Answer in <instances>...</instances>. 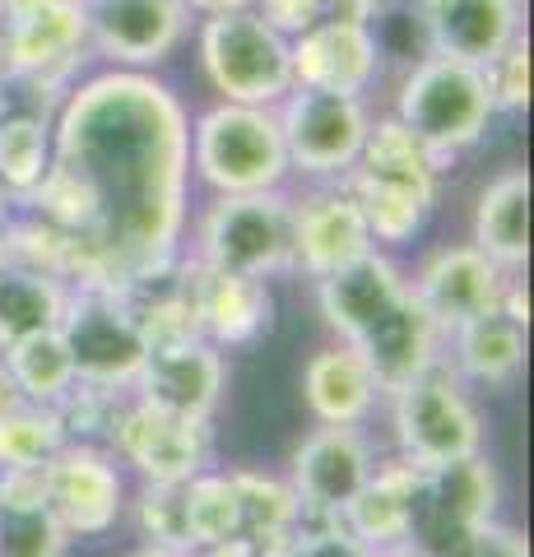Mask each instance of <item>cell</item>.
Returning a JSON list of instances; mask_svg holds the SVG:
<instances>
[{
  "mask_svg": "<svg viewBox=\"0 0 534 557\" xmlns=\"http://www.w3.org/2000/svg\"><path fill=\"white\" fill-rule=\"evenodd\" d=\"M61 163L94 196V228L79 237L84 284L131 288L167 270L186 186L177 98L145 75L94 79L61 116Z\"/></svg>",
  "mask_w": 534,
  "mask_h": 557,
  "instance_id": "1",
  "label": "cell"
},
{
  "mask_svg": "<svg viewBox=\"0 0 534 557\" xmlns=\"http://www.w3.org/2000/svg\"><path fill=\"white\" fill-rule=\"evenodd\" d=\"M321 311L349 339V354H358V362L372 372L376 391L395 395L405 381L437 362L433 317L413 298L400 270L376 251L321 278Z\"/></svg>",
  "mask_w": 534,
  "mask_h": 557,
  "instance_id": "2",
  "label": "cell"
},
{
  "mask_svg": "<svg viewBox=\"0 0 534 557\" xmlns=\"http://www.w3.org/2000/svg\"><path fill=\"white\" fill-rule=\"evenodd\" d=\"M497 112L493 89L484 65L456 61V57H427L423 65H413V75L400 89V126H409L433 153L464 149L484 135L488 116Z\"/></svg>",
  "mask_w": 534,
  "mask_h": 557,
  "instance_id": "3",
  "label": "cell"
},
{
  "mask_svg": "<svg viewBox=\"0 0 534 557\" xmlns=\"http://www.w3.org/2000/svg\"><path fill=\"white\" fill-rule=\"evenodd\" d=\"M196 168L223 196H261L288 172L280 116L265 108H214L196 131Z\"/></svg>",
  "mask_w": 534,
  "mask_h": 557,
  "instance_id": "4",
  "label": "cell"
},
{
  "mask_svg": "<svg viewBox=\"0 0 534 557\" xmlns=\"http://www.w3.org/2000/svg\"><path fill=\"white\" fill-rule=\"evenodd\" d=\"M200 57H204L214 89L228 102H243V108H270L293 84L288 38L274 33L251 10L214 14L200 33Z\"/></svg>",
  "mask_w": 534,
  "mask_h": 557,
  "instance_id": "5",
  "label": "cell"
},
{
  "mask_svg": "<svg viewBox=\"0 0 534 557\" xmlns=\"http://www.w3.org/2000/svg\"><path fill=\"white\" fill-rule=\"evenodd\" d=\"M61 339L71 348L75 376L94 386H126L145 368V339L135 325L126 298L116 288L84 284L71 302L61 307Z\"/></svg>",
  "mask_w": 534,
  "mask_h": 557,
  "instance_id": "6",
  "label": "cell"
},
{
  "mask_svg": "<svg viewBox=\"0 0 534 557\" xmlns=\"http://www.w3.org/2000/svg\"><path fill=\"white\" fill-rule=\"evenodd\" d=\"M395 432L413 469H442L479 456V413L437 362L395 391Z\"/></svg>",
  "mask_w": 534,
  "mask_h": 557,
  "instance_id": "7",
  "label": "cell"
},
{
  "mask_svg": "<svg viewBox=\"0 0 534 557\" xmlns=\"http://www.w3.org/2000/svg\"><path fill=\"white\" fill-rule=\"evenodd\" d=\"M293 256V209L274 190L223 196L204 219V260L219 274L265 278Z\"/></svg>",
  "mask_w": 534,
  "mask_h": 557,
  "instance_id": "8",
  "label": "cell"
},
{
  "mask_svg": "<svg viewBox=\"0 0 534 557\" xmlns=\"http://www.w3.org/2000/svg\"><path fill=\"white\" fill-rule=\"evenodd\" d=\"M368 112L358 94H321V89H298L288 98L280 116L284 153L288 163L302 172H339L363 153L368 139Z\"/></svg>",
  "mask_w": 534,
  "mask_h": 557,
  "instance_id": "9",
  "label": "cell"
},
{
  "mask_svg": "<svg viewBox=\"0 0 534 557\" xmlns=\"http://www.w3.org/2000/svg\"><path fill=\"white\" fill-rule=\"evenodd\" d=\"M84 33H89L84 0H5L0 61L14 75L51 79L75 65Z\"/></svg>",
  "mask_w": 534,
  "mask_h": 557,
  "instance_id": "10",
  "label": "cell"
},
{
  "mask_svg": "<svg viewBox=\"0 0 534 557\" xmlns=\"http://www.w3.org/2000/svg\"><path fill=\"white\" fill-rule=\"evenodd\" d=\"M112 437L122 446V456L140 469L149 483H191L204 465V446H210L204 423L167 413L159 405H149V399L122 409Z\"/></svg>",
  "mask_w": 534,
  "mask_h": 557,
  "instance_id": "11",
  "label": "cell"
},
{
  "mask_svg": "<svg viewBox=\"0 0 534 557\" xmlns=\"http://www.w3.org/2000/svg\"><path fill=\"white\" fill-rule=\"evenodd\" d=\"M372 474V450L353 428H321L293 456V497L302 511L339 520Z\"/></svg>",
  "mask_w": 534,
  "mask_h": 557,
  "instance_id": "12",
  "label": "cell"
},
{
  "mask_svg": "<svg viewBox=\"0 0 534 557\" xmlns=\"http://www.w3.org/2000/svg\"><path fill=\"white\" fill-rule=\"evenodd\" d=\"M293 79L321 94H358L376 75V38L358 20H321L288 47Z\"/></svg>",
  "mask_w": 534,
  "mask_h": 557,
  "instance_id": "13",
  "label": "cell"
},
{
  "mask_svg": "<svg viewBox=\"0 0 534 557\" xmlns=\"http://www.w3.org/2000/svg\"><path fill=\"white\" fill-rule=\"evenodd\" d=\"M89 33L108 57L126 65L163 61L182 38L186 0H84Z\"/></svg>",
  "mask_w": 534,
  "mask_h": 557,
  "instance_id": "14",
  "label": "cell"
},
{
  "mask_svg": "<svg viewBox=\"0 0 534 557\" xmlns=\"http://www.w3.org/2000/svg\"><path fill=\"white\" fill-rule=\"evenodd\" d=\"M427 47L437 57L493 65L516 42V0H423Z\"/></svg>",
  "mask_w": 534,
  "mask_h": 557,
  "instance_id": "15",
  "label": "cell"
},
{
  "mask_svg": "<svg viewBox=\"0 0 534 557\" xmlns=\"http://www.w3.org/2000/svg\"><path fill=\"white\" fill-rule=\"evenodd\" d=\"M413 298L423 302V311L433 317V325H464L470 317H484L502 302V265L479 251V247H456L442 251L433 265L419 274Z\"/></svg>",
  "mask_w": 534,
  "mask_h": 557,
  "instance_id": "16",
  "label": "cell"
},
{
  "mask_svg": "<svg viewBox=\"0 0 534 557\" xmlns=\"http://www.w3.org/2000/svg\"><path fill=\"white\" fill-rule=\"evenodd\" d=\"M47 483H51V511H57L65 530L102 534L122 511V479L89 446H71V450L61 446L47 460Z\"/></svg>",
  "mask_w": 534,
  "mask_h": 557,
  "instance_id": "17",
  "label": "cell"
},
{
  "mask_svg": "<svg viewBox=\"0 0 534 557\" xmlns=\"http://www.w3.org/2000/svg\"><path fill=\"white\" fill-rule=\"evenodd\" d=\"M135 381H140V399H149V405L204 423L223 391V358L214 344L200 339L172 348V354H149Z\"/></svg>",
  "mask_w": 534,
  "mask_h": 557,
  "instance_id": "18",
  "label": "cell"
},
{
  "mask_svg": "<svg viewBox=\"0 0 534 557\" xmlns=\"http://www.w3.org/2000/svg\"><path fill=\"white\" fill-rule=\"evenodd\" d=\"M372 251L368 219L353 196H316L293 209V256L316 278L335 274Z\"/></svg>",
  "mask_w": 534,
  "mask_h": 557,
  "instance_id": "19",
  "label": "cell"
},
{
  "mask_svg": "<svg viewBox=\"0 0 534 557\" xmlns=\"http://www.w3.org/2000/svg\"><path fill=\"white\" fill-rule=\"evenodd\" d=\"M493 507H497V474L479 456H464L442 469H423L419 511L433 516L446 548H451L456 539L474 534L479 525H488Z\"/></svg>",
  "mask_w": 534,
  "mask_h": 557,
  "instance_id": "20",
  "label": "cell"
},
{
  "mask_svg": "<svg viewBox=\"0 0 534 557\" xmlns=\"http://www.w3.org/2000/svg\"><path fill=\"white\" fill-rule=\"evenodd\" d=\"M419 487L423 469H413L409 460L386 465L368 474V483L353 493V502L344 507V525H349L368 548H390L413 530L419 520Z\"/></svg>",
  "mask_w": 534,
  "mask_h": 557,
  "instance_id": "21",
  "label": "cell"
},
{
  "mask_svg": "<svg viewBox=\"0 0 534 557\" xmlns=\"http://www.w3.org/2000/svg\"><path fill=\"white\" fill-rule=\"evenodd\" d=\"M196 302L200 325L214 344H251L261 330H270V288L251 274H219L210 265H196Z\"/></svg>",
  "mask_w": 534,
  "mask_h": 557,
  "instance_id": "22",
  "label": "cell"
},
{
  "mask_svg": "<svg viewBox=\"0 0 534 557\" xmlns=\"http://www.w3.org/2000/svg\"><path fill=\"white\" fill-rule=\"evenodd\" d=\"M302 391L325 428H353L358 418L372 409L376 381L363 362H358V354H349V348H325V354L307 362Z\"/></svg>",
  "mask_w": 534,
  "mask_h": 557,
  "instance_id": "23",
  "label": "cell"
},
{
  "mask_svg": "<svg viewBox=\"0 0 534 557\" xmlns=\"http://www.w3.org/2000/svg\"><path fill=\"white\" fill-rule=\"evenodd\" d=\"M474 247L493 265H525L530 256V177L502 172L474 209Z\"/></svg>",
  "mask_w": 534,
  "mask_h": 557,
  "instance_id": "24",
  "label": "cell"
},
{
  "mask_svg": "<svg viewBox=\"0 0 534 557\" xmlns=\"http://www.w3.org/2000/svg\"><path fill=\"white\" fill-rule=\"evenodd\" d=\"M233 487H237V516H243L237 544H247L256 557H284L302 520L293 487L261 474H233Z\"/></svg>",
  "mask_w": 534,
  "mask_h": 557,
  "instance_id": "25",
  "label": "cell"
},
{
  "mask_svg": "<svg viewBox=\"0 0 534 557\" xmlns=\"http://www.w3.org/2000/svg\"><path fill=\"white\" fill-rule=\"evenodd\" d=\"M456 362L484 386H507L525 368V325H516L502 307L470 317L456 325Z\"/></svg>",
  "mask_w": 534,
  "mask_h": 557,
  "instance_id": "26",
  "label": "cell"
},
{
  "mask_svg": "<svg viewBox=\"0 0 534 557\" xmlns=\"http://www.w3.org/2000/svg\"><path fill=\"white\" fill-rule=\"evenodd\" d=\"M5 368L14 376V386H20V395L38 399V405H57V399L79 381L61 330H38V335L14 339L5 348Z\"/></svg>",
  "mask_w": 534,
  "mask_h": 557,
  "instance_id": "27",
  "label": "cell"
},
{
  "mask_svg": "<svg viewBox=\"0 0 534 557\" xmlns=\"http://www.w3.org/2000/svg\"><path fill=\"white\" fill-rule=\"evenodd\" d=\"M358 159H363V172H358V177L433 190V172L442 163V153H433L409 126H400V121H382L376 131H368Z\"/></svg>",
  "mask_w": 534,
  "mask_h": 557,
  "instance_id": "28",
  "label": "cell"
},
{
  "mask_svg": "<svg viewBox=\"0 0 534 557\" xmlns=\"http://www.w3.org/2000/svg\"><path fill=\"white\" fill-rule=\"evenodd\" d=\"M353 200H358V209H363L372 237H382V242H405V237L419 233V223L427 219L433 190L400 186V182H376V177H358Z\"/></svg>",
  "mask_w": 534,
  "mask_h": 557,
  "instance_id": "29",
  "label": "cell"
},
{
  "mask_svg": "<svg viewBox=\"0 0 534 557\" xmlns=\"http://www.w3.org/2000/svg\"><path fill=\"white\" fill-rule=\"evenodd\" d=\"M237 487L228 479H191L186 483V544L191 548H219L237 544Z\"/></svg>",
  "mask_w": 534,
  "mask_h": 557,
  "instance_id": "30",
  "label": "cell"
},
{
  "mask_svg": "<svg viewBox=\"0 0 534 557\" xmlns=\"http://www.w3.org/2000/svg\"><path fill=\"white\" fill-rule=\"evenodd\" d=\"M61 418L51 405L24 409L14 405L0 413V469H20V465H47L61 450Z\"/></svg>",
  "mask_w": 534,
  "mask_h": 557,
  "instance_id": "31",
  "label": "cell"
},
{
  "mask_svg": "<svg viewBox=\"0 0 534 557\" xmlns=\"http://www.w3.org/2000/svg\"><path fill=\"white\" fill-rule=\"evenodd\" d=\"M47 172V126L38 116H0V186L33 190Z\"/></svg>",
  "mask_w": 534,
  "mask_h": 557,
  "instance_id": "32",
  "label": "cell"
},
{
  "mask_svg": "<svg viewBox=\"0 0 534 557\" xmlns=\"http://www.w3.org/2000/svg\"><path fill=\"white\" fill-rule=\"evenodd\" d=\"M65 525L57 511H0V557H61Z\"/></svg>",
  "mask_w": 534,
  "mask_h": 557,
  "instance_id": "33",
  "label": "cell"
},
{
  "mask_svg": "<svg viewBox=\"0 0 534 557\" xmlns=\"http://www.w3.org/2000/svg\"><path fill=\"white\" fill-rule=\"evenodd\" d=\"M140 525L153 548H167L182 557L191 553V544H186V483H149V493L140 502Z\"/></svg>",
  "mask_w": 534,
  "mask_h": 557,
  "instance_id": "34",
  "label": "cell"
},
{
  "mask_svg": "<svg viewBox=\"0 0 534 557\" xmlns=\"http://www.w3.org/2000/svg\"><path fill=\"white\" fill-rule=\"evenodd\" d=\"M497 108H525L530 102V42L516 38L493 65H484Z\"/></svg>",
  "mask_w": 534,
  "mask_h": 557,
  "instance_id": "35",
  "label": "cell"
},
{
  "mask_svg": "<svg viewBox=\"0 0 534 557\" xmlns=\"http://www.w3.org/2000/svg\"><path fill=\"white\" fill-rule=\"evenodd\" d=\"M284 557H376V548H368L344 520H325L321 530H298Z\"/></svg>",
  "mask_w": 534,
  "mask_h": 557,
  "instance_id": "36",
  "label": "cell"
},
{
  "mask_svg": "<svg viewBox=\"0 0 534 557\" xmlns=\"http://www.w3.org/2000/svg\"><path fill=\"white\" fill-rule=\"evenodd\" d=\"M51 507L47 465H20L0 474V511H42Z\"/></svg>",
  "mask_w": 534,
  "mask_h": 557,
  "instance_id": "37",
  "label": "cell"
},
{
  "mask_svg": "<svg viewBox=\"0 0 534 557\" xmlns=\"http://www.w3.org/2000/svg\"><path fill=\"white\" fill-rule=\"evenodd\" d=\"M261 20L274 33H307L312 24L325 20L321 0H261Z\"/></svg>",
  "mask_w": 534,
  "mask_h": 557,
  "instance_id": "38",
  "label": "cell"
},
{
  "mask_svg": "<svg viewBox=\"0 0 534 557\" xmlns=\"http://www.w3.org/2000/svg\"><path fill=\"white\" fill-rule=\"evenodd\" d=\"M321 10H325V20H358V24H368L372 10H376V0H321Z\"/></svg>",
  "mask_w": 534,
  "mask_h": 557,
  "instance_id": "39",
  "label": "cell"
},
{
  "mask_svg": "<svg viewBox=\"0 0 534 557\" xmlns=\"http://www.w3.org/2000/svg\"><path fill=\"white\" fill-rule=\"evenodd\" d=\"M186 5L200 10V14H210V20H214V14H243V10L256 5V0H186Z\"/></svg>",
  "mask_w": 534,
  "mask_h": 557,
  "instance_id": "40",
  "label": "cell"
},
{
  "mask_svg": "<svg viewBox=\"0 0 534 557\" xmlns=\"http://www.w3.org/2000/svg\"><path fill=\"white\" fill-rule=\"evenodd\" d=\"M20 386H14V376H10V368H5V358H0V413H5V409H14V405H20Z\"/></svg>",
  "mask_w": 534,
  "mask_h": 557,
  "instance_id": "41",
  "label": "cell"
},
{
  "mask_svg": "<svg viewBox=\"0 0 534 557\" xmlns=\"http://www.w3.org/2000/svg\"><path fill=\"white\" fill-rule=\"evenodd\" d=\"M210 557H256L247 544H219V548H210Z\"/></svg>",
  "mask_w": 534,
  "mask_h": 557,
  "instance_id": "42",
  "label": "cell"
},
{
  "mask_svg": "<svg viewBox=\"0 0 534 557\" xmlns=\"http://www.w3.org/2000/svg\"><path fill=\"white\" fill-rule=\"evenodd\" d=\"M376 557H427L423 548H409V544H390L386 553H376Z\"/></svg>",
  "mask_w": 534,
  "mask_h": 557,
  "instance_id": "43",
  "label": "cell"
},
{
  "mask_svg": "<svg viewBox=\"0 0 534 557\" xmlns=\"http://www.w3.org/2000/svg\"><path fill=\"white\" fill-rule=\"evenodd\" d=\"M131 557H182V553H167V548H153V544H149V548H140V553H131Z\"/></svg>",
  "mask_w": 534,
  "mask_h": 557,
  "instance_id": "44",
  "label": "cell"
},
{
  "mask_svg": "<svg viewBox=\"0 0 534 557\" xmlns=\"http://www.w3.org/2000/svg\"><path fill=\"white\" fill-rule=\"evenodd\" d=\"M0 223H5V186H0Z\"/></svg>",
  "mask_w": 534,
  "mask_h": 557,
  "instance_id": "45",
  "label": "cell"
},
{
  "mask_svg": "<svg viewBox=\"0 0 534 557\" xmlns=\"http://www.w3.org/2000/svg\"><path fill=\"white\" fill-rule=\"evenodd\" d=\"M0 33H5V0H0Z\"/></svg>",
  "mask_w": 534,
  "mask_h": 557,
  "instance_id": "46",
  "label": "cell"
}]
</instances>
